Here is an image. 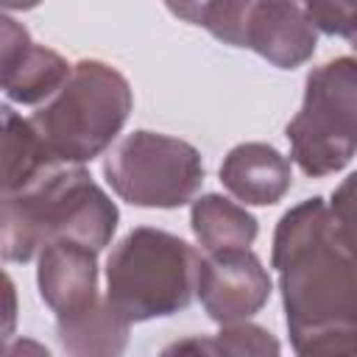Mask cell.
I'll return each instance as SVG.
<instances>
[{"mask_svg": "<svg viewBox=\"0 0 357 357\" xmlns=\"http://www.w3.org/2000/svg\"><path fill=\"white\" fill-rule=\"evenodd\" d=\"M271 265L293 349L304 357L357 354V251L324 198H307L282 215Z\"/></svg>", "mask_w": 357, "mask_h": 357, "instance_id": "1", "label": "cell"}, {"mask_svg": "<svg viewBox=\"0 0 357 357\" xmlns=\"http://www.w3.org/2000/svg\"><path fill=\"white\" fill-rule=\"evenodd\" d=\"M117 229L114 201L81 165H50L17 192L3 195V257L28 262L45 243L67 237L95 251Z\"/></svg>", "mask_w": 357, "mask_h": 357, "instance_id": "2", "label": "cell"}, {"mask_svg": "<svg viewBox=\"0 0 357 357\" xmlns=\"http://www.w3.org/2000/svg\"><path fill=\"white\" fill-rule=\"evenodd\" d=\"M131 86L114 67L84 59L73 64L61 89L28 120L53 162L81 165L100 156L128 120Z\"/></svg>", "mask_w": 357, "mask_h": 357, "instance_id": "3", "label": "cell"}, {"mask_svg": "<svg viewBox=\"0 0 357 357\" xmlns=\"http://www.w3.org/2000/svg\"><path fill=\"white\" fill-rule=\"evenodd\" d=\"M198 251L176 234L134 229L106 262V298L131 321L162 318L184 310L198 287Z\"/></svg>", "mask_w": 357, "mask_h": 357, "instance_id": "4", "label": "cell"}, {"mask_svg": "<svg viewBox=\"0 0 357 357\" xmlns=\"http://www.w3.org/2000/svg\"><path fill=\"white\" fill-rule=\"evenodd\" d=\"M307 176H332L357 153V59L340 56L307 75L298 114L284 128Z\"/></svg>", "mask_w": 357, "mask_h": 357, "instance_id": "5", "label": "cell"}, {"mask_svg": "<svg viewBox=\"0 0 357 357\" xmlns=\"http://www.w3.org/2000/svg\"><path fill=\"white\" fill-rule=\"evenodd\" d=\"M109 187L134 206L173 209L195 198L204 181L201 153L167 134L134 131L103 162Z\"/></svg>", "mask_w": 357, "mask_h": 357, "instance_id": "6", "label": "cell"}, {"mask_svg": "<svg viewBox=\"0 0 357 357\" xmlns=\"http://www.w3.org/2000/svg\"><path fill=\"white\" fill-rule=\"evenodd\" d=\"M195 293L212 321L234 324L262 310L271 296V276L254 251L218 248L201 259Z\"/></svg>", "mask_w": 357, "mask_h": 357, "instance_id": "7", "label": "cell"}, {"mask_svg": "<svg viewBox=\"0 0 357 357\" xmlns=\"http://www.w3.org/2000/svg\"><path fill=\"white\" fill-rule=\"evenodd\" d=\"M315 42L318 25L304 3L254 0L245 22L243 47H251L279 70H293L315 53Z\"/></svg>", "mask_w": 357, "mask_h": 357, "instance_id": "8", "label": "cell"}, {"mask_svg": "<svg viewBox=\"0 0 357 357\" xmlns=\"http://www.w3.org/2000/svg\"><path fill=\"white\" fill-rule=\"evenodd\" d=\"M70 73L73 67L56 50L33 45L17 20L3 17V89L8 100L39 106L61 89Z\"/></svg>", "mask_w": 357, "mask_h": 357, "instance_id": "9", "label": "cell"}, {"mask_svg": "<svg viewBox=\"0 0 357 357\" xmlns=\"http://www.w3.org/2000/svg\"><path fill=\"white\" fill-rule=\"evenodd\" d=\"M95 248L78 240H50L39 251L36 282L45 304L59 315L78 312L98 301V259Z\"/></svg>", "mask_w": 357, "mask_h": 357, "instance_id": "10", "label": "cell"}, {"mask_svg": "<svg viewBox=\"0 0 357 357\" xmlns=\"http://www.w3.org/2000/svg\"><path fill=\"white\" fill-rule=\"evenodd\" d=\"M223 187L248 206H268L282 201L290 190V162L265 142H243L231 148L220 165Z\"/></svg>", "mask_w": 357, "mask_h": 357, "instance_id": "11", "label": "cell"}, {"mask_svg": "<svg viewBox=\"0 0 357 357\" xmlns=\"http://www.w3.org/2000/svg\"><path fill=\"white\" fill-rule=\"evenodd\" d=\"M128 326L131 321L109 298L56 318L59 343L67 354H120L128 343Z\"/></svg>", "mask_w": 357, "mask_h": 357, "instance_id": "12", "label": "cell"}, {"mask_svg": "<svg viewBox=\"0 0 357 357\" xmlns=\"http://www.w3.org/2000/svg\"><path fill=\"white\" fill-rule=\"evenodd\" d=\"M192 234L206 251L218 248H248L257 237V220L245 206L223 195H201L192 201L190 212Z\"/></svg>", "mask_w": 357, "mask_h": 357, "instance_id": "13", "label": "cell"}, {"mask_svg": "<svg viewBox=\"0 0 357 357\" xmlns=\"http://www.w3.org/2000/svg\"><path fill=\"white\" fill-rule=\"evenodd\" d=\"M53 156L42 145L31 120H22L11 106L3 109V195L22 190L42 170H47Z\"/></svg>", "mask_w": 357, "mask_h": 357, "instance_id": "14", "label": "cell"}, {"mask_svg": "<svg viewBox=\"0 0 357 357\" xmlns=\"http://www.w3.org/2000/svg\"><path fill=\"white\" fill-rule=\"evenodd\" d=\"M165 354H279V340L245 321L223 324V329L212 337H187L165 349Z\"/></svg>", "mask_w": 357, "mask_h": 357, "instance_id": "15", "label": "cell"}, {"mask_svg": "<svg viewBox=\"0 0 357 357\" xmlns=\"http://www.w3.org/2000/svg\"><path fill=\"white\" fill-rule=\"evenodd\" d=\"M318 31L332 36H351L357 31V0H304Z\"/></svg>", "mask_w": 357, "mask_h": 357, "instance_id": "16", "label": "cell"}, {"mask_svg": "<svg viewBox=\"0 0 357 357\" xmlns=\"http://www.w3.org/2000/svg\"><path fill=\"white\" fill-rule=\"evenodd\" d=\"M329 209L335 215V223H337L340 234L357 251V173H351L340 181V187L332 192Z\"/></svg>", "mask_w": 357, "mask_h": 357, "instance_id": "17", "label": "cell"}, {"mask_svg": "<svg viewBox=\"0 0 357 357\" xmlns=\"http://www.w3.org/2000/svg\"><path fill=\"white\" fill-rule=\"evenodd\" d=\"M165 6L170 8L173 17L184 20V22H192V25H201L204 28V20L209 14V8L215 6V0H165Z\"/></svg>", "mask_w": 357, "mask_h": 357, "instance_id": "18", "label": "cell"}, {"mask_svg": "<svg viewBox=\"0 0 357 357\" xmlns=\"http://www.w3.org/2000/svg\"><path fill=\"white\" fill-rule=\"evenodd\" d=\"M36 3H39V0H3V6H6L8 11H14V8H17V11H25V8H33Z\"/></svg>", "mask_w": 357, "mask_h": 357, "instance_id": "19", "label": "cell"}, {"mask_svg": "<svg viewBox=\"0 0 357 357\" xmlns=\"http://www.w3.org/2000/svg\"><path fill=\"white\" fill-rule=\"evenodd\" d=\"M349 42H351V50H354V59H357V31L349 36Z\"/></svg>", "mask_w": 357, "mask_h": 357, "instance_id": "20", "label": "cell"}]
</instances>
